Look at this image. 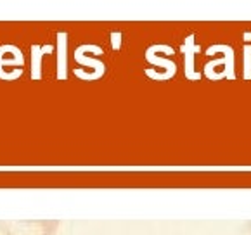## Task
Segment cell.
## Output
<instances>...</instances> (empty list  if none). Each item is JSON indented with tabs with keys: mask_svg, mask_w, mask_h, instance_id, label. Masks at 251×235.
<instances>
[{
	"mask_svg": "<svg viewBox=\"0 0 251 235\" xmlns=\"http://www.w3.org/2000/svg\"><path fill=\"white\" fill-rule=\"evenodd\" d=\"M68 33L59 31L57 33V71L55 76L57 80L64 81L68 78Z\"/></svg>",
	"mask_w": 251,
	"mask_h": 235,
	"instance_id": "1",
	"label": "cell"
},
{
	"mask_svg": "<svg viewBox=\"0 0 251 235\" xmlns=\"http://www.w3.org/2000/svg\"><path fill=\"white\" fill-rule=\"evenodd\" d=\"M54 52V45H31V80L38 81L42 78V59L45 54H52Z\"/></svg>",
	"mask_w": 251,
	"mask_h": 235,
	"instance_id": "2",
	"label": "cell"
},
{
	"mask_svg": "<svg viewBox=\"0 0 251 235\" xmlns=\"http://www.w3.org/2000/svg\"><path fill=\"white\" fill-rule=\"evenodd\" d=\"M200 50L196 44H194V35H189L185 38V44L182 45V52L185 54V74L189 80H198L200 73H194V52Z\"/></svg>",
	"mask_w": 251,
	"mask_h": 235,
	"instance_id": "3",
	"label": "cell"
},
{
	"mask_svg": "<svg viewBox=\"0 0 251 235\" xmlns=\"http://www.w3.org/2000/svg\"><path fill=\"white\" fill-rule=\"evenodd\" d=\"M75 59H76V61H78V63H80V64H83V66L94 68L92 81H94V80H99V78L104 74V71H106V66H104L102 61H99V59L87 57V55H85V48H83V45H80V47H78L76 50H75Z\"/></svg>",
	"mask_w": 251,
	"mask_h": 235,
	"instance_id": "4",
	"label": "cell"
},
{
	"mask_svg": "<svg viewBox=\"0 0 251 235\" xmlns=\"http://www.w3.org/2000/svg\"><path fill=\"white\" fill-rule=\"evenodd\" d=\"M146 57H148L149 63H152L154 66H163L166 71H168V76H174L175 71H177V66H175L174 61H168V59H161V57H156L154 54H152L151 50L148 48V52H146Z\"/></svg>",
	"mask_w": 251,
	"mask_h": 235,
	"instance_id": "5",
	"label": "cell"
},
{
	"mask_svg": "<svg viewBox=\"0 0 251 235\" xmlns=\"http://www.w3.org/2000/svg\"><path fill=\"white\" fill-rule=\"evenodd\" d=\"M111 45H113L115 50H118V48L122 47V33H120V31L111 33Z\"/></svg>",
	"mask_w": 251,
	"mask_h": 235,
	"instance_id": "6",
	"label": "cell"
}]
</instances>
